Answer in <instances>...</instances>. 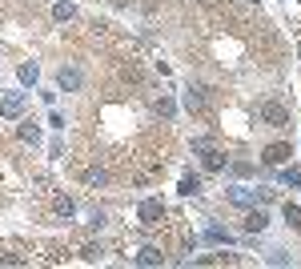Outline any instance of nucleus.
<instances>
[{
  "label": "nucleus",
  "mask_w": 301,
  "mask_h": 269,
  "mask_svg": "<svg viewBox=\"0 0 301 269\" xmlns=\"http://www.w3.org/2000/svg\"><path fill=\"white\" fill-rule=\"evenodd\" d=\"M261 116L273 121V125H285V109H281V105H261Z\"/></svg>",
  "instance_id": "1"
},
{
  "label": "nucleus",
  "mask_w": 301,
  "mask_h": 269,
  "mask_svg": "<svg viewBox=\"0 0 301 269\" xmlns=\"http://www.w3.org/2000/svg\"><path fill=\"white\" fill-rule=\"evenodd\" d=\"M56 80H60V89H76V85H80V73H76V69H60Z\"/></svg>",
  "instance_id": "2"
},
{
  "label": "nucleus",
  "mask_w": 301,
  "mask_h": 269,
  "mask_svg": "<svg viewBox=\"0 0 301 269\" xmlns=\"http://www.w3.org/2000/svg\"><path fill=\"white\" fill-rule=\"evenodd\" d=\"M265 161H273V165H277V161H285V145H273L269 153H265Z\"/></svg>",
  "instance_id": "3"
},
{
  "label": "nucleus",
  "mask_w": 301,
  "mask_h": 269,
  "mask_svg": "<svg viewBox=\"0 0 301 269\" xmlns=\"http://www.w3.org/2000/svg\"><path fill=\"white\" fill-rule=\"evenodd\" d=\"M245 229H265V213H249V221H245Z\"/></svg>",
  "instance_id": "4"
},
{
  "label": "nucleus",
  "mask_w": 301,
  "mask_h": 269,
  "mask_svg": "<svg viewBox=\"0 0 301 269\" xmlns=\"http://www.w3.org/2000/svg\"><path fill=\"white\" fill-rule=\"evenodd\" d=\"M285 217H289V225H297V229H301V209H293V205H285Z\"/></svg>",
  "instance_id": "5"
},
{
  "label": "nucleus",
  "mask_w": 301,
  "mask_h": 269,
  "mask_svg": "<svg viewBox=\"0 0 301 269\" xmlns=\"http://www.w3.org/2000/svg\"><path fill=\"white\" fill-rule=\"evenodd\" d=\"M141 261H145V265H157V261H161V253H157V249H145Z\"/></svg>",
  "instance_id": "6"
}]
</instances>
